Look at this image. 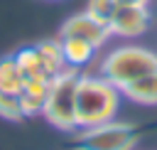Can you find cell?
<instances>
[{"instance_id":"10","label":"cell","mask_w":157,"mask_h":150,"mask_svg":"<svg viewBox=\"0 0 157 150\" xmlns=\"http://www.w3.org/2000/svg\"><path fill=\"white\" fill-rule=\"evenodd\" d=\"M15 59H17L20 69H22L25 79H49V81L54 79V76L47 71V66L42 64L39 52H37L34 44H29V47H20V49L15 52Z\"/></svg>"},{"instance_id":"6","label":"cell","mask_w":157,"mask_h":150,"mask_svg":"<svg viewBox=\"0 0 157 150\" xmlns=\"http://www.w3.org/2000/svg\"><path fill=\"white\" fill-rule=\"evenodd\" d=\"M59 37H78V39H86L88 44H93L96 49H101L108 42L110 30H108V25L98 22L96 17H91L83 10V12L71 15L69 20H64V25L59 30Z\"/></svg>"},{"instance_id":"4","label":"cell","mask_w":157,"mask_h":150,"mask_svg":"<svg viewBox=\"0 0 157 150\" xmlns=\"http://www.w3.org/2000/svg\"><path fill=\"white\" fill-rule=\"evenodd\" d=\"M140 138H142L140 125L108 120L101 125L81 128L71 138V150H135Z\"/></svg>"},{"instance_id":"9","label":"cell","mask_w":157,"mask_h":150,"mask_svg":"<svg viewBox=\"0 0 157 150\" xmlns=\"http://www.w3.org/2000/svg\"><path fill=\"white\" fill-rule=\"evenodd\" d=\"M123 96H128L130 101L135 103H142V106H157V69L140 76L137 81L128 84L125 89H120Z\"/></svg>"},{"instance_id":"7","label":"cell","mask_w":157,"mask_h":150,"mask_svg":"<svg viewBox=\"0 0 157 150\" xmlns=\"http://www.w3.org/2000/svg\"><path fill=\"white\" fill-rule=\"evenodd\" d=\"M49 84H52L49 79H25V84H22V89L17 93L25 118L42 113L44 101H47V93H49Z\"/></svg>"},{"instance_id":"8","label":"cell","mask_w":157,"mask_h":150,"mask_svg":"<svg viewBox=\"0 0 157 150\" xmlns=\"http://www.w3.org/2000/svg\"><path fill=\"white\" fill-rule=\"evenodd\" d=\"M59 44H61L64 64L69 69H83L98 52L93 44H88L86 39H78V37H59Z\"/></svg>"},{"instance_id":"5","label":"cell","mask_w":157,"mask_h":150,"mask_svg":"<svg viewBox=\"0 0 157 150\" xmlns=\"http://www.w3.org/2000/svg\"><path fill=\"white\" fill-rule=\"evenodd\" d=\"M152 22V15L147 10V5H125V2H118L110 22H108V30L110 34L115 37H123V39H132V37H140L147 32Z\"/></svg>"},{"instance_id":"13","label":"cell","mask_w":157,"mask_h":150,"mask_svg":"<svg viewBox=\"0 0 157 150\" xmlns=\"http://www.w3.org/2000/svg\"><path fill=\"white\" fill-rule=\"evenodd\" d=\"M0 118H5V120H22L25 118L17 93L0 91Z\"/></svg>"},{"instance_id":"3","label":"cell","mask_w":157,"mask_h":150,"mask_svg":"<svg viewBox=\"0 0 157 150\" xmlns=\"http://www.w3.org/2000/svg\"><path fill=\"white\" fill-rule=\"evenodd\" d=\"M78 69H64L56 74L49 84V93L42 108V116L56 128V130H78L76 125V86H78Z\"/></svg>"},{"instance_id":"1","label":"cell","mask_w":157,"mask_h":150,"mask_svg":"<svg viewBox=\"0 0 157 150\" xmlns=\"http://www.w3.org/2000/svg\"><path fill=\"white\" fill-rule=\"evenodd\" d=\"M120 108V89L101 74H81L76 86V125L91 128L115 118Z\"/></svg>"},{"instance_id":"12","label":"cell","mask_w":157,"mask_h":150,"mask_svg":"<svg viewBox=\"0 0 157 150\" xmlns=\"http://www.w3.org/2000/svg\"><path fill=\"white\" fill-rule=\"evenodd\" d=\"M34 47H37V52H39L42 64L47 66V71H49L52 76H56V74H61V71L66 69L59 39H44V42H37Z\"/></svg>"},{"instance_id":"14","label":"cell","mask_w":157,"mask_h":150,"mask_svg":"<svg viewBox=\"0 0 157 150\" xmlns=\"http://www.w3.org/2000/svg\"><path fill=\"white\" fill-rule=\"evenodd\" d=\"M115 7H118V0H88L86 2V12L91 17H96L98 22H103V25L110 22Z\"/></svg>"},{"instance_id":"11","label":"cell","mask_w":157,"mask_h":150,"mask_svg":"<svg viewBox=\"0 0 157 150\" xmlns=\"http://www.w3.org/2000/svg\"><path fill=\"white\" fill-rule=\"evenodd\" d=\"M25 84V74L15 59V54H7V57H0V91H7V93H20Z\"/></svg>"},{"instance_id":"2","label":"cell","mask_w":157,"mask_h":150,"mask_svg":"<svg viewBox=\"0 0 157 150\" xmlns=\"http://www.w3.org/2000/svg\"><path fill=\"white\" fill-rule=\"evenodd\" d=\"M155 69H157V54L152 49L137 47V44H123L101 59L98 74L103 79H108L113 86L125 89L128 84L137 81L140 76H145Z\"/></svg>"},{"instance_id":"15","label":"cell","mask_w":157,"mask_h":150,"mask_svg":"<svg viewBox=\"0 0 157 150\" xmlns=\"http://www.w3.org/2000/svg\"><path fill=\"white\" fill-rule=\"evenodd\" d=\"M118 2H125V5H147L150 0H118Z\"/></svg>"}]
</instances>
